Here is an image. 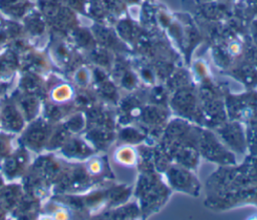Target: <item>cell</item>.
<instances>
[{"mask_svg":"<svg viewBox=\"0 0 257 220\" xmlns=\"http://www.w3.org/2000/svg\"><path fill=\"white\" fill-rule=\"evenodd\" d=\"M3 185V180H2V177H1V175H0V187Z\"/></svg>","mask_w":257,"mask_h":220,"instance_id":"30bf717a","label":"cell"},{"mask_svg":"<svg viewBox=\"0 0 257 220\" xmlns=\"http://www.w3.org/2000/svg\"><path fill=\"white\" fill-rule=\"evenodd\" d=\"M59 151L66 158H80L85 154L86 146L78 138L69 137L59 148Z\"/></svg>","mask_w":257,"mask_h":220,"instance_id":"8992f818","label":"cell"},{"mask_svg":"<svg viewBox=\"0 0 257 220\" xmlns=\"http://www.w3.org/2000/svg\"><path fill=\"white\" fill-rule=\"evenodd\" d=\"M30 8L29 0H0V9L13 19L23 17Z\"/></svg>","mask_w":257,"mask_h":220,"instance_id":"5b68a950","label":"cell"},{"mask_svg":"<svg viewBox=\"0 0 257 220\" xmlns=\"http://www.w3.org/2000/svg\"><path fill=\"white\" fill-rule=\"evenodd\" d=\"M15 146L13 144V136L11 133L0 131V161L10 155L14 150Z\"/></svg>","mask_w":257,"mask_h":220,"instance_id":"9c48e42d","label":"cell"},{"mask_svg":"<svg viewBox=\"0 0 257 220\" xmlns=\"http://www.w3.org/2000/svg\"><path fill=\"white\" fill-rule=\"evenodd\" d=\"M72 96H73L72 88L66 83H60L58 85H55L50 90L48 95L51 102L56 104H61V105L68 104V101L72 98Z\"/></svg>","mask_w":257,"mask_h":220,"instance_id":"52a82bcc","label":"cell"},{"mask_svg":"<svg viewBox=\"0 0 257 220\" xmlns=\"http://www.w3.org/2000/svg\"><path fill=\"white\" fill-rule=\"evenodd\" d=\"M13 99L28 122L35 119L41 112V98L34 94L20 91Z\"/></svg>","mask_w":257,"mask_h":220,"instance_id":"277c9868","label":"cell"},{"mask_svg":"<svg viewBox=\"0 0 257 220\" xmlns=\"http://www.w3.org/2000/svg\"><path fill=\"white\" fill-rule=\"evenodd\" d=\"M29 165V154L27 149L19 143L15 150L0 161V171L8 180L18 179L25 176Z\"/></svg>","mask_w":257,"mask_h":220,"instance_id":"7a4b0ae2","label":"cell"},{"mask_svg":"<svg viewBox=\"0 0 257 220\" xmlns=\"http://www.w3.org/2000/svg\"><path fill=\"white\" fill-rule=\"evenodd\" d=\"M26 119L13 98L5 99L0 106V129L14 134L24 129Z\"/></svg>","mask_w":257,"mask_h":220,"instance_id":"3957f363","label":"cell"},{"mask_svg":"<svg viewBox=\"0 0 257 220\" xmlns=\"http://www.w3.org/2000/svg\"><path fill=\"white\" fill-rule=\"evenodd\" d=\"M25 19V27L31 34L40 35L43 33L45 29V24L39 13L33 12Z\"/></svg>","mask_w":257,"mask_h":220,"instance_id":"ba28073f","label":"cell"},{"mask_svg":"<svg viewBox=\"0 0 257 220\" xmlns=\"http://www.w3.org/2000/svg\"><path fill=\"white\" fill-rule=\"evenodd\" d=\"M53 127L54 123L49 122L43 117H36L29 121V124L22 130L19 143L33 152H41L43 149H46Z\"/></svg>","mask_w":257,"mask_h":220,"instance_id":"6da1fadb","label":"cell"}]
</instances>
